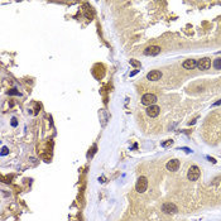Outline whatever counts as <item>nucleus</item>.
Wrapping results in <instances>:
<instances>
[{
	"label": "nucleus",
	"mask_w": 221,
	"mask_h": 221,
	"mask_svg": "<svg viewBox=\"0 0 221 221\" xmlns=\"http://www.w3.org/2000/svg\"><path fill=\"white\" fill-rule=\"evenodd\" d=\"M157 102V96L153 95V94H145L143 95V98H142V104L144 106H152V105H154Z\"/></svg>",
	"instance_id": "3"
},
{
	"label": "nucleus",
	"mask_w": 221,
	"mask_h": 221,
	"mask_svg": "<svg viewBox=\"0 0 221 221\" xmlns=\"http://www.w3.org/2000/svg\"><path fill=\"white\" fill-rule=\"evenodd\" d=\"M210 66H211V60L207 58V57L201 58L200 61H197V68H198V70H202V71L209 70Z\"/></svg>",
	"instance_id": "5"
},
{
	"label": "nucleus",
	"mask_w": 221,
	"mask_h": 221,
	"mask_svg": "<svg viewBox=\"0 0 221 221\" xmlns=\"http://www.w3.org/2000/svg\"><path fill=\"white\" fill-rule=\"evenodd\" d=\"M2 154H3V156L8 154V148H6V147H4V148H3V152H2Z\"/></svg>",
	"instance_id": "14"
},
{
	"label": "nucleus",
	"mask_w": 221,
	"mask_h": 221,
	"mask_svg": "<svg viewBox=\"0 0 221 221\" xmlns=\"http://www.w3.org/2000/svg\"><path fill=\"white\" fill-rule=\"evenodd\" d=\"M148 188V179L145 177H139L138 178V181H136V185H135V190L139 192V193H143L145 192Z\"/></svg>",
	"instance_id": "1"
},
{
	"label": "nucleus",
	"mask_w": 221,
	"mask_h": 221,
	"mask_svg": "<svg viewBox=\"0 0 221 221\" xmlns=\"http://www.w3.org/2000/svg\"><path fill=\"white\" fill-rule=\"evenodd\" d=\"M159 53H161V47H158V46H150V47L145 48V51H144L145 56H157Z\"/></svg>",
	"instance_id": "6"
},
{
	"label": "nucleus",
	"mask_w": 221,
	"mask_h": 221,
	"mask_svg": "<svg viewBox=\"0 0 221 221\" xmlns=\"http://www.w3.org/2000/svg\"><path fill=\"white\" fill-rule=\"evenodd\" d=\"M172 144H173V140H168V142L162 143V147H168V145H172Z\"/></svg>",
	"instance_id": "13"
},
{
	"label": "nucleus",
	"mask_w": 221,
	"mask_h": 221,
	"mask_svg": "<svg viewBox=\"0 0 221 221\" xmlns=\"http://www.w3.org/2000/svg\"><path fill=\"white\" fill-rule=\"evenodd\" d=\"M167 169L168 171H171V172H176V171H178V168H179V161L178 159H172V161H169L168 163H167Z\"/></svg>",
	"instance_id": "8"
},
{
	"label": "nucleus",
	"mask_w": 221,
	"mask_h": 221,
	"mask_svg": "<svg viewBox=\"0 0 221 221\" xmlns=\"http://www.w3.org/2000/svg\"><path fill=\"white\" fill-rule=\"evenodd\" d=\"M209 161H210V162H212V163H216V161H215L214 158H211V157H209Z\"/></svg>",
	"instance_id": "16"
},
{
	"label": "nucleus",
	"mask_w": 221,
	"mask_h": 221,
	"mask_svg": "<svg viewBox=\"0 0 221 221\" xmlns=\"http://www.w3.org/2000/svg\"><path fill=\"white\" fill-rule=\"evenodd\" d=\"M162 211H163L164 214H177L178 209H177V206H176L174 203H172V202H165V203H163V206H162Z\"/></svg>",
	"instance_id": "4"
},
{
	"label": "nucleus",
	"mask_w": 221,
	"mask_h": 221,
	"mask_svg": "<svg viewBox=\"0 0 221 221\" xmlns=\"http://www.w3.org/2000/svg\"><path fill=\"white\" fill-rule=\"evenodd\" d=\"M200 174H201V171L197 165H192V167L188 169V173H187V178L190 181H197L200 178Z\"/></svg>",
	"instance_id": "2"
},
{
	"label": "nucleus",
	"mask_w": 221,
	"mask_h": 221,
	"mask_svg": "<svg viewBox=\"0 0 221 221\" xmlns=\"http://www.w3.org/2000/svg\"><path fill=\"white\" fill-rule=\"evenodd\" d=\"M159 111H161V107L157 106V105H152L147 109V114L150 116V118H157L159 115Z\"/></svg>",
	"instance_id": "7"
},
{
	"label": "nucleus",
	"mask_w": 221,
	"mask_h": 221,
	"mask_svg": "<svg viewBox=\"0 0 221 221\" xmlns=\"http://www.w3.org/2000/svg\"><path fill=\"white\" fill-rule=\"evenodd\" d=\"M11 120H13V121H11V125H13V127H15V125H17V121H15V119H11Z\"/></svg>",
	"instance_id": "15"
},
{
	"label": "nucleus",
	"mask_w": 221,
	"mask_h": 221,
	"mask_svg": "<svg viewBox=\"0 0 221 221\" xmlns=\"http://www.w3.org/2000/svg\"><path fill=\"white\" fill-rule=\"evenodd\" d=\"M147 78L150 80V81H158V80L162 78V72H161V71H157V70L150 71V72L147 75Z\"/></svg>",
	"instance_id": "9"
},
{
	"label": "nucleus",
	"mask_w": 221,
	"mask_h": 221,
	"mask_svg": "<svg viewBox=\"0 0 221 221\" xmlns=\"http://www.w3.org/2000/svg\"><path fill=\"white\" fill-rule=\"evenodd\" d=\"M214 67L216 68V70H221V58H216L214 60Z\"/></svg>",
	"instance_id": "11"
},
{
	"label": "nucleus",
	"mask_w": 221,
	"mask_h": 221,
	"mask_svg": "<svg viewBox=\"0 0 221 221\" xmlns=\"http://www.w3.org/2000/svg\"><path fill=\"white\" fill-rule=\"evenodd\" d=\"M182 66L186 70H193L195 67H197V61L196 60H186Z\"/></svg>",
	"instance_id": "10"
},
{
	"label": "nucleus",
	"mask_w": 221,
	"mask_h": 221,
	"mask_svg": "<svg viewBox=\"0 0 221 221\" xmlns=\"http://www.w3.org/2000/svg\"><path fill=\"white\" fill-rule=\"evenodd\" d=\"M130 65H133L134 67H140V62H138L135 60H130Z\"/></svg>",
	"instance_id": "12"
},
{
	"label": "nucleus",
	"mask_w": 221,
	"mask_h": 221,
	"mask_svg": "<svg viewBox=\"0 0 221 221\" xmlns=\"http://www.w3.org/2000/svg\"><path fill=\"white\" fill-rule=\"evenodd\" d=\"M220 104H221V100H220V101H217V102H215V104H214V106H217V105H220Z\"/></svg>",
	"instance_id": "17"
}]
</instances>
